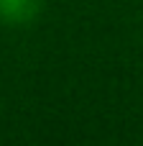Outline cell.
I'll return each instance as SVG.
<instances>
[{
  "instance_id": "1",
  "label": "cell",
  "mask_w": 143,
  "mask_h": 146,
  "mask_svg": "<svg viewBox=\"0 0 143 146\" xmlns=\"http://www.w3.org/2000/svg\"><path fill=\"white\" fill-rule=\"evenodd\" d=\"M36 13V0H0V21L23 23Z\"/></svg>"
}]
</instances>
